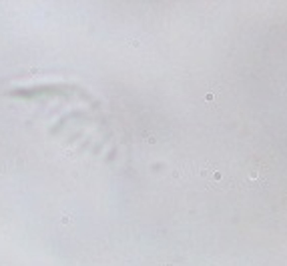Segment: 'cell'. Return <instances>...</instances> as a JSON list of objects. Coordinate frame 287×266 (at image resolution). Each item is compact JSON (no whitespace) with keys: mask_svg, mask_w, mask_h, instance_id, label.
I'll list each match as a JSON object with an SVG mask.
<instances>
[{"mask_svg":"<svg viewBox=\"0 0 287 266\" xmlns=\"http://www.w3.org/2000/svg\"><path fill=\"white\" fill-rule=\"evenodd\" d=\"M201 178L205 180V184L213 190H229V188H237V178H229L223 168L219 164H209V166H203L199 170Z\"/></svg>","mask_w":287,"mask_h":266,"instance_id":"cell-1","label":"cell"},{"mask_svg":"<svg viewBox=\"0 0 287 266\" xmlns=\"http://www.w3.org/2000/svg\"><path fill=\"white\" fill-rule=\"evenodd\" d=\"M269 186V168L261 162H251L247 166V176L237 182V188H265Z\"/></svg>","mask_w":287,"mask_h":266,"instance_id":"cell-2","label":"cell"},{"mask_svg":"<svg viewBox=\"0 0 287 266\" xmlns=\"http://www.w3.org/2000/svg\"><path fill=\"white\" fill-rule=\"evenodd\" d=\"M205 100H207V102H211V100L215 102V92H209V94L205 96Z\"/></svg>","mask_w":287,"mask_h":266,"instance_id":"cell-3","label":"cell"}]
</instances>
